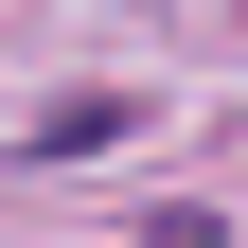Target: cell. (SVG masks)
Wrapping results in <instances>:
<instances>
[{"label": "cell", "mask_w": 248, "mask_h": 248, "mask_svg": "<svg viewBox=\"0 0 248 248\" xmlns=\"http://www.w3.org/2000/svg\"><path fill=\"white\" fill-rule=\"evenodd\" d=\"M89 142H142V89H71V107H36V160H89Z\"/></svg>", "instance_id": "obj_1"}, {"label": "cell", "mask_w": 248, "mask_h": 248, "mask_svg": "<svg viewBox=\"0 0 248 248\" xmlns=\"http://www.w3.org/2000/svg\"><path fill=\"white\" fill-rule=\"evenodd\" d=\"M124 248H213V213H160V231H124Z\"/></svg>", "instance_id": "obj_2"}]
</instances>
